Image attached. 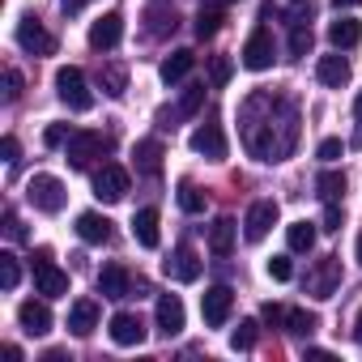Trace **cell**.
<instances>
[{
    "label": "cell",
    "mask_w": 362,
    "mask_h": 362,
    "mask_svg": "<svg viewBox=\"0 0 362 362\" xmlns=\"http://www.w3.org/2000/svg\"><path fill=\"white\" fill-rule=\"evenodd\" d=\"M222 5H230V0H222Z\"/></svg>",
    "instance_id": "52"
},
{
    "label": "cell",
    "mask_w": 362,
    "mask_h": 362,
    "mask_svg": "<svg viewBox=\"0 0 362 362\" xmlns=\"http://www.w3.org/2000/svg\"><path fill=\"white\" fill-rule=\"evenodd\" d=\"M107 328H111V341H115V345H124V349L145 345V320H141V315H132V311H115Z\"/></svg>",
    "instance_id": "13"
},
{
    "label": "cell",
    "mask_w": 362,
    "mask_h": 362,
    "mask_svg": "<svg viewBox=\"0 0 362 362\" xmlns=\"http://www.w3.org/2000/svg\"><path fill=\"white\" fill-rule=\"evenodd\" d=\"M264 324L269 328H286V320H290V307H281V303H264Z\"/></svg>",
    "instance_id": "39"
},
{
    "label": "cell",
    "mask_w": 362,
    "mask_h": 362,
    "mask_svg": "<svg viewBox=\"0 0 362 362\" xmlns=\"http://www.w3.org/2000/svg\"><path fill=\"white\" fill-rule=\"evenodd\" d=\"M315 77H320L324 86L341 90V86L349 81V60H345V56H320V64H315Z\"/></svg>",
    "instance_id": "21"
},
{
    "label": "cell",
    "mask_w": 362,
    "mask_h": 362,
    "mask_svg": "<svg viewBox=\"0 0 362 362\" xmlns=\"http://www.w3.org/2000/svg\"><path fill=\"white\" fill-rule=\"evenodd\" d=\"M107 149H111V136H103V132H94V128H77V132L64 141V158H69L73 170H86L90 158H103Z\"/></svg>",
    "instance_id": "2"
},
{
    "label": "cell",
    "mask_w": 362,
    "mask_h": 362,
    "mask_svg": "<svg viewBox=\"0 0 362 362\" xmlns=\"http://www.w3.org/2000/svg\"><path fill=\"white\" fill-rule=\"evenodd\" d=\"M132 162H136V170L141 175H162V145L158 141H136V149H132Z\"/></svg>",
    "instance_id": "25"
},
{
    "label": "cell",
    "mask_w": 362,
    "mask_h": 362,
    "mask_svg": "<svg viewBox=\"0 0 362 362\" xmlns=\"http://www.w3.org/2000/svg\"><path fill=\"white\" fill-rule=\"evenodd\" d=\"M56 94H60V103H64L69 111H90V107H94V94H90V86H86V73L73 69V64L56 73Z\"/></svg>",
    "instance_id": "4"
},
{
    "label": "cell",
    "mask_w": 362,
    "mask_h": 362,
    "mask_svg": "<svg viewBox=\"0 0 362 362\" xmlns=\"http://www.w3.org/2000/svg\"><path fill=\"white\" fill-rule=\"evenodd\" d=\"M18 320H22V332H30V337H47L52 332V307L39 303V298H26L18 307Z\"/></svg>",
    "instance_id": "16"
},
{
    "label": "cell",
    "mask_w": 362,
    "mask_h": 362,
    "mask_svg": "<svg viewBox=\"0 0 362 362\" xmlns=\"http://www.w3.org/2000/svg\"><path fill=\"white\" fill-rule=\"evenodd\" d=\"M256 328H260L256 320H243V324L230 332V349H252V345H256Z\"/></svg>",
    "instance_id": "38"
},
{
    "label": "cell",
    "mask_w": 362,
    "mask_h": 362,
    "mask_svg": "<svg viewBox=\"0 0 362 362\" xmlns=\"http://www.w3.org/2000/svg\"><path fill=\"white\" fill-rule=\"evenodd\" d=\"M230 73H235V64H230L226 56H209V86H214V90H222V86L230 81Z\"/></svg>",
    "instance_id": "37"
},
{
    "label": "cell",
    "mask_w": 362,
    "mask_h": 362,
    "mask_svg": "<svg viewBox=\"0 0 362 362\" xmlns=\"http://www.w3.org/2000/svg\"><path fill=\"white\" fill-rule=\"evenodd\" d=\"M98 86H103L107 98H124V90H128V73H124L119 64H107V69L98 73Z\"/></svg>",
    "instance_id": "29"
},
{
    "label": "cell",
    "mask_w": 362,
    "mask_h": 362,
    "mask_svg": "<svg viewBox=\"0 0 362 362\" xmlns=\"http://www.w3.org/2000/svg\"><path fill=\"white\" fill-rule=\"evenodd\" d=\"M86 5H90V0H60V9H64V13H81Z\"/></svg>",
    "instance_id": "48"
},
{
    "label": "cell",
    "mask_w": 362,
    "mask_h": 362,
    "mask_svg": "<svg viewBox=\"0 0 362 362\" xmlns=\"http://www.w3.org/2000/svg\"><path fill=\"white\" fill-rule=\"evenodd\" d=\"M0 158H5L9 166L18 162V136H5V141H0Z\"/></svg>",
    "instance_id": "46"
},
{
    "label": "cell",
    "mask_w": 362,
    "mask_h": 362,
    "mask_svg": "<svg viewBox=\"0 0 362 362\" xmlns=\"http://www.w3.org/2000/svg\"><path fill=\"white\" fill-rule=\"evenodd\" d=\"M315 153H320V162H337V158H341V153H345V145H341V141H337V136H324V141H320V149H315Z\"/></svg>",
    "instance_id": "42"
},
{
    "label": "cell",
    "mask_w": 362,
    "mask_h": 362,
    "mask_svg": "<svg viewBox=\"0 0 362 362\" xmlns=\"http://www.w3.org/2000/svg\"><path fill=\"white\" fill-rule=\"evenodd\" d=\"M235 218H218L214 226H209V252H218V256H230V247H235Z\"/></svg>",
    "instance_id": "27"
},
{
    "label": "cell",
    "mask_w": 362,
    "mask_h": 362,
    "mask_svg": "<svg viewBox=\"0 0 362 362\" xmlns=\"http://www.w3.org/2000/svg\"><path fill=\"white\" fill-rule=\"evenodd\" d=\"M332 5H337V9H358L362 0H332Z\"/></svg>",
    "instance_id": "50"
},
{
    "label": "cell",
    "mask_w": 362,
    "mask_h": 362,
    "mask_svg": "<svg viewBox=\"0 0 362 362\" xmlns=\"http://www.w3.org/2000/svg\"><path fill=\"white\" fill-rule=\"evenodd\" d=\"M337 286H341V260H337V256L315 260V269L307 273V294H311V298H332Z\"/></svg>",
    "instance_id": "7"
},
{
    "label": "cell",
    "mask_w": 362,
    "mask_h": 362,
    "mask_svg": "<svg viewBox=\"0 0 362 362\" xmlns=\"http://www.w3.org/2000/svg\"><path fill=\"white\" fill-rule=\"evenodd\" d=\"M315 192H320V201H341L345 197V175L341 170H320Z\"/></svg>",
    "instance_id": "28"
},
{
    "label": "cell",
    "mask_w": 362,
    "mask_h": 362,
    "mask_svg": "<svg viewBox=\"0 0 362 362\" xmlns=\"http://www.w3.org/2000/svg\"><path fill=\"white\" fill-rule=\"evenodd\" d=\"M315 328H320V315H315V311H307V307H290L286 332H294V337H311Z\"/></svg>",
    "instance_id": "31"
},
{
    "label": "cell",
    "mask_w": 362,
    "mask_h": 362,
    "mask_svg": "<svg viewBox=\"0 0 362 362\" xmlns=\"http://www.w3.org/2000/svg\"><path fill=\"white\" fill-rule=\"evenodd\" d=\"M69 136H73V132H69V128H64V124H52V128H47V132H43V141H47V145H52V149H56V145H64V141H69Z\"/></svg>",
    "instance_id": "44"
},
{
    "label": "cell",
    "mask_w": 362,
    "mask_h": 362,
    "mask_svg": "<svg viewBox=\"0 0 362 362\" xmlns=\"http://www.w3.org/2000/svg\"><path fill=\"white\" fill-rule=\"evenodd\" d=\"M124 39V18L119 13H103L94 26H90V47L94 52H115Z\"/></svg>",
    "instance_id": "14"
},
{
    "label": "cell",
    "mask_w": 362,
    "mask_h": 362,
    "mask_svg": "<svg viewBox=\"0 0 362 362\" xmlns=\"http://www.w3.org/2000/svg\"><path fill=\"white\" fill-rule=\"evenodd\" d=\"M145 30L153 35V39H162V35H175V26H179V18H175V9H153V13H145Z\"/></svg>",
    "instance_id": "33"
},
{
    "label": "cell",
    "mask_w": 362,
    "mask_h": 362,
    "mask_svg": "<svg viewBox=\"0 0 362 362\" xmlns=\"http://www.w3.org/2000/svg\"><path fill=\"white\" fill-rule=\"evenodd\" d=\"M94 197L103 205H115L128 197V170L115 166V162H103V170H94Z\"/></svg>",
    "instance_id": "6"
},
{
    "label": "cell",
    "mask_w": 362,
    "mask_h": 362,
    "mask_svg": "<svg viewBox=\"0 0 362 362\" xmlns=\"http://www.w3.org/2000/svg\"><path fill=\"white\" fill-rule=\"evenodd\" d=\"M18 98H22V73L5 69V103H18Z\"/></svg>",
    "instance_id": "41"
},
{
    "label": "cell",
    "mask_w": 362,
    "mask_h": 362,
    "mask_svg": "<svg viewBox=\"0 0 362 362\" xmlns=\"http://www.w3.org/2000/svg\"><path fill=\"white\" fill-rule=\"evenodd\" d=\"M239 119H243V145H247L252 158L281 162V158L294 153V145H298V107H294V98H281L273 90H256V94H247Z\"/></svg>",
    "instance_id": "1"
},
{
    "label": "cell",
    "mask_w": 362,
    "mask_h": 362,
    "mask_svg": "<svg viewBox=\"0 0 362 362\" xmlns=\"http://www.w3.org/2000/svg\"><path fill=\"white\" fill-rule=\"evenodd\" d=\"M273 64V35L260 26V30H252V39L243 43V69H252V73H264Z\"/></svg>",
    "instance_id": "15"
},
{
    "label": "cell",
    "mask_w": 362,
    "mask_h": 362,
    "mask_svg": "<svg viewBox=\"0 0 362 362\" xmlns=\"http://www.w3.org/2000/svg\"><path fill=\"white\" fill-rule=\"evenodd\" d=\"M128 290H132V277H128L124 264H107V269L98 273V294H103V298L119 303V298H128Z\"/></svg>",
    "instance_id": "19"
},
{
    "label": "cell",
    "mask_w": 362,
    "mask_h": 362,
    "mask_svg": "<svg viewBox=\"0 0 362 362\" xmlns=\"http://www.w3.org/2000/svg\"><path fill=\"white\" fill-rule=\"evenodd\" d=\"M230 311H235V290L230 286H209L201 294V315H205L209 328H222L230 320Z\"/></svg>",
    "instance_id": "8"
},
{
    "label": "cell",
    "mask_w": 362,
    "mask_h": 362,
    "mask_svg": "<svg viewBox=\"0 0 362 362\" xmlns=\"http://www.w3.org/2000/svg\"><path fill=\"white\" fill-rule=\"evenodd\" d=\"M77 235L86 239V243H111V218H103V214H81L77 218Z\"/></svg>",
    "instance_id": "22"
},
{
    "label": "cell",
    "mask_w": 362,
    "mask_h": 362,
    "mask_svg": "<svg viewBox=\"0 0 362 362\" xmlns=\"http://www.w3.org/2000/svg\"><path fill=\"white\" fill-rule=\"evenodd\" d=\"M354 119H358V132H354V145H362V94L354 98Z\"/></svg>",
    "instance_id": "47"
},
{
    "label": "cell",
    "mask_w": 362,
    "mask_h": 362,
    "mask_svg": "<svg viewBox=\"0 0 362 362\" xmlns=\"http://www.w3.org/2000/svg\"><path fill=\"white\" fill-rule=\"evenodd\" d=\"M179 209H184V214H205V192L192 184V179H179Z\"/></svg>",
    "instance_id": "32"
},
{
    "label": "cell",
    "mask_w": 362,
    "mask_h": 362,
    "mask_svg": "<svg viewBox=\"0 0 362 362\" xmlns=\"http://www.w3.org/2000/svg\"><path fill=\"white\" fill-rule=\"evenodd\" d=\"M307 52H311V26L290 22V56H307Z\"/></svg>",
    "instance_id": "36"
},
{
    "label": "cell",
    "mask_w": 362,
    "mask_h": 362,
    "mask_svg": "<svg viewBox=\"0 0 362 362\" xmlns=\"http://www.w3.org/2000/svg\"><path fill=\"white\" fill-rule=\"evenodd\" d=\"M18 281H22L18 256H13V252H0V286H5V290H18Z\"/></svg>",
    "instance_id": "35"
},
{
    "label": "cell",
    "mask_w": 362,
    "mask_h": 362,
    "mask_svg": "<svg viewBox=\"0 0 362 362\" xmlns=\"http://www.w3.org/2000/svg\"><path fill=\"white\" fill-rule=\"evenodd\" d=\"M354 341L362 345V307H358V320H354Z\"/></svg>",
    "instance_id": "49"
},
{
    "label": "cell",
    "mask_w": 362,
    "mask_h": 362,
    "mask_svg": "<svg viewBox=\"0 0 362 362\" xmlns=\"http://www.w3.org/2000/svg\"><path fill=\"white\" fill-rule=\"evenodd\" d=\"M277 218H281L277 201H256V205L247 209V218H243V239H247V243H260V239L277 226Z\"/></svg>",
    "instance_id": "9"
},
{
    "label": "cell",
    "mask_w": 362,
    "mask_h": 362,
    "mask_svg": "<svg viewBox=\"0 0 362 362\" xmlns=\"http://www.w3.org/2000/svg\"><path fill=\"white\" fill-rule=\"evenodd\" d=\"M341 209H337V201H324V230H341Z\"/></svg>",
    "instance_id": "43"
},
{
    "label": "cell",
    "mask_w": 362,
    "mask_h": 362,
    "mask_svg": "<svg viewBox=\"0 0 362 362\" xmlns=\"http://www.w3.org/2000/svg\"><path fill=\"white\" fill-rule=\"evenodd\" d=\"M358 39H362V26H358L354 18H337V22L328 26V43H332L337 52H349V47H358Z\"/></svg>",
    "instance_id": "24"
},
{
    "label": "cell",
    "mask_w": 362,
    "mask_h": 362,
    "mask_svg": "<svg viewBox=\"0 0 362 362\" xmlns=\"http://www.w3.org/2000/svg\"><path fill=\"white\" fill-rule=\"evenodd\" d=\"M201 269H205V264H201V256H197L192 247H175V252L162 260V273H166L170 281H184V286H188V281H197V277H201Z\"/></svg>",
    "instance_id": "10"
},
{
    "label": "cell",
    "mask_w": 362,
    "mask_h": 362,
    "mask_svg": "<svg viewBox=\"0 0 362 362\" xmlns=\"http://www.w3.org/2000/svg\"><path fill=\"white\" fill-rule=\"evenodd\" d=\"M26 201H30L39 214H60L64 201H69V192H64V184H60L56 175H35L30 184H26Z\"/></svg>",
    "instance_id": "3"
},
{
    "label": "cell",
    "mask_w": 362,
    "mask_h": 362,
    "mask_svg": "<svg viewBox=\"0 0 362 362\" xmlns=\"http://www.w3.org/2000/svg\"><path fill=\"white\" fill-rule=\"evenodd\" d=\"M222 22H226L222 9H201V13H197V39H214V35L222 30Z\"/></svg>",
    "instance_id": "34"
},
{
    "label": "cell",
    "mask_w": 362,
    "mask_h": 362,
    "mask_svg": "<svg viewBox=\"0 0 362 362\" xmlns=\"http://www.w3.org/2000/svg\"><path fill=\"white\" fill-rule=\"evenodd\" d=\"M192 149H197L201 158H209V162H222V158H226V132H222V124H218V119L201 124V128L192 132Z\"/></svg>",
    "instance_id": "12"
},
{
    "label": "cell",
    "mask_w": 362,
    "mask_h": 362,
    "mask_svg": "<svg viewBox=\"0 0 362 362\" xmlns=\"http://www.w3.org/2000/svg\"><path fill=\"white\" fill-rule=\"evenodd\" d=\"M192 64H197V56H192V52H170V56L162 60L158 77H162L166 86H175V81H184V77L192 73Z\"/></svg>",
    "instance_id": "23"
},
{
    "label": "cell",
    "mask_w": 362,
    "mask_h": 362,
    "mask_svg": "<svg viewBox=\"0 0 362 362\" xmlns=\"http://www.w3.org/2000/svg\"><path fill=\"white\" fill-rule=\"evenodd\" d=\"M18 43H22V52H30V56H52V52H56V39L43 30L39 18H22V22H18Z\"/></svg>",
    "instance_id": "11"
},
{
    "label": "cell",
    "mask_w": 362,
    "mask_h": 362,
    "mask_svg": "<svg viewBox=\"0 0 362 362\" xmlns=\"http://www.w3.org/2000/svg\"><path fill=\"white\" fill-rule=\"evenodd\" d=\"M35 290H39L43 298L69 294V273L52 260V252H35Z\"/></svg>",
    "instance_id": "5"
},
{
    "label": "cell",
    "mask_w": 362,
    "mask_h": 362,
    "mask_svg": "<svg viewBox=\"0 0 362 362\" xmlns=\"http://www.w3.org/2000/svg\"><path fill=\"white\" fill-rule=\"evenodd\" d=\"M98 328V303L94 298H77L73 311H69V332L73 337H90Z\"/></svg>",
    "instance_id": "20"
},
{
    "label": "cell",
    "mask_w": 362,
    "mask_h": 362,
    "mask_svg": "<svg viewBox=\"0 0 362 362\" xmlns=\"http://www.w3.org/2000/svg\"><path fill=\"white\" fill-rule=\"evenodd\" d=\"M354 252H358V264H362V235H358V243H354Z\"/></svg>",
    "instance_id": "51"
},
{
    "label": "cell",
    "mask_w": 362,
    "mask_h": 362,
    "mask_svg": "<svg viewBox=\"0 0 362 362\" xmlns=\"http://www.w3.org/2000/svg\"><path fill=\"white\" fill-rule=\"evenodd\" d=\"M158 332L162 337L184 332V303H179V294H162L158 298Z\"/></svg>",
    "instance_id": "18"
},
{
    "label": "cell",
    "mask_w": 362,
    "mask_h": 362,
    "mask_svg": "<svg viewBox=\"0 0 362 362\" xmlns=\"http://www.w3.org/2000/svg\"><path fill=\"white\" fill-rule=\"evenodd\" d=\"M286 243H290V252H311L315 247V222H290Z\"/></svg>",
    "instance_id": "30"
},
{
    "label": "cell",
    "mask_w": 362,
    "mask_h": 362,
    "mask_svg": "<svg viewBox=\"0 0 362 362\" xmlns=\"http://www.w3.org/2000/svg\"><path fill=\"white\" fill-rule=\"evenodd\" d=\"M5 230H9V239H13V243H22V239H26V226L18 222V214H13V209L5 214Z\"/></svg>",
    "instance_id": "45"
},
{
    "label": "cell",
    "mask_w": 362,
    "mask_h": 362,
    "mask_svg": "<svg viewBox=\"0 0 362 362\" xmlns=\"http://www.w3.org/2000/svg\"><path fill=\"white\" fill-rule=\"evenodd\" d=\"M132 235L141 247H158V209H136L132 218Z\"/></svg>",
    "instance_id": "26"
},
{
    "label": "cell",
    "mask_w": 362,
    "mask_h": 362,
    "mask_svg": "<svg viewBox=\"0 0 362 362\" xmlns=\"http://www.w3.org/2000/svg\"><path fill=\"white\" fill-rule=\"evenodd\" d=\"M201 107H205V86H188L184 98H179L175 107H166L158 119H162V128H175V119H188V115H197Z\"/></svg>",
    "instance_id": "17"
},
{
    "label": "cell",
    "mask_w": 362,
    "mask_h": 362,
    "mask_svg": "<svg viewBox=\"0 0 362 362\" xmlns=\"http://www.w3.org/2000/svg\"><path fill=\"white\" fill-rule=\"evenodd\" d=\"M269 277H273V281H290V277H294L290 256H273V260H269Z\"/></svg>",
    "instance_id": "40"
}]
</instances>
